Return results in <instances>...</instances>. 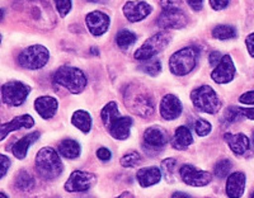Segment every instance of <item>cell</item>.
I'll list each match as a JSON object with an SVG mask.
<instances>
[{"mask_svg":"<svg viewBox=\"0 0 254 198\" xmlns=\"http://www.w3.org/2000/svg\"><path fill=\"white\" fill-rule=\"evenodd\" d=\"M102 122L111 136L116 140H126L130 136L133 120L130 116H122L116 102H110L102 108Z\"/></svg>","mask_w":254,"mask_h":198,"instance_id":"1","label":"cell"},{"mask_svg":"<svg viewBox=\"0 0 254 198\" xmlns=\"http://www.w3.org/2000/svg\"><path fill=\"white\" fill-rule=\"evenodd\" d=\"M36 172L45 181H54L59 178L64 172V164L60 154L52 147H42L37 152L35 160Z\"/></svg>","mask_w":254,"mask_h":198,"instance_id":"2","label":"cell"},{"mask_svg":"<svg viewBox=\"0 0 254 198\" xmlns=\"http://www.w3.org/2000/svg\"><path fill=\"white\" fill-rule=\"evenodd\" d=\"M127 108L142 118H150L154 115V98L144 86L130 85L125 93Z\"/></svg>","mask_w":254,"mask_h":198,"instance_id":"3","label":"cell"},{"mask_svg":"<svg viewBox=\"0 0 254 198\" xmlns=\"http://www.w3.org/2000/svg\"><path fill=\"white\" fill-rule=\"evenodd\" d=\"M54 81L64 86L71 94H80L88 84V79L83 70L70 65H64L59 67L54 75Z\"/></svg>","mask_w":254,"mask_h":198,"instance_id":"4","label":"cell"},{"mask_svg":"<svg viewBox=\"0 0 254 198\" xmlns=\"http://www.w3.org/2000/svg\"><path fill=\"white\" fill-rule=\"evenodd\" d=\"M199 52L197 47L188 46L174 52L169 59V70L176 76H186L193 71L198 61Z\"/></svg>","mask_w":254,"mask_h":198,"instance_id":"5","label":"cell"},{"mask_svg":"<svg viewBox=\"0 0 254 198\" xmlns=\"http://www.w3.org/2000/svg\"><path fill=\"white\" fill-rule=\"evenodd\" d=\"M190 101L198 111L207 115H216L221 109V101L214 88L201 85L190 93Z\"/></svg>","mask_w":254,"mask_h":198,"instance_id":"6","label":"cell"},{"mask_svg":"<svg viewBox=\"0 0 254 198\" xmlns=\"http://www.w3.org/2000/svg\"><path fill=\"white\" fill-rule=\"evenodd\" d=\"M171 40V32H158V33H155V35H153L151 37L147 38V40L142 43L141 47H139V49L136 50L135 54H133V58L139 61L151 60L153 58H155L156 55L160 54V52L164 51V50L167 49V46L169 45Z\"/></svg>","mask_w":254,"mask_h":198,"instance_id":"7","label":"cell"},{"mask_svg":"<svg viewBox=\"0 0 254 198\" xmlns=\"http://www.w3.org/2000/svg\"><path fill=\"white\" fill-rule=\"evenodd\" d=\"M50 60V51L42 45H32L18 55V64L27 70H40Z\"/></svg>","mask_w":254,"mask_h":198,"instance_id":"8","label":"cell"},{"mask_svg":"<svg viewBox=\"0 0 254 198\" xmlns=\"http://www.w3.org/2000/svg\"><path fill=\"white\" fill-rule=\"evenodd\" d=\"M32 88L22 81H8L1 86V99L9 107H19L26 102Z\"/></svg>","mask_w":254,"mask_h":198,"instance_id":"9","label":"cell"},{"mask_svg":"<svg viewBox=\"0 0 254 198\" xmlns=\"http://www.w3.org/2000/svg\"><path fill=\"white\" fill-rule=\"evenodd\" d=\"M168 141H169V136L164 129L159 126H151L145 130L142 146L147 155L156 156L160 150L168 144Z\"/></svg>","mask_w":254,"mask_h":198,"instance_id":"10","label":"cell"},{"mask_svg":"<svg viewBox=\"0 0 254 198\" xmlns=\"http://www.w3.org/2000/svg\"><path fill=\"white\" fill-rule=\"evenodd\" d=\"M95 183H97L95 174L85 170H75L70 174L64 188L69 193H81L89 191Z\"/></svg>","mask_w":254,"mask_h":198,"instance_id":"11","label":"cell"},{"mask_svg":"<svg viewBox=\"0 0 254 198\" xmlns=\"http://www.w3.org/2000/svg\"><path fill=\"white\" fill-rule=\"evenodd\" d=\"M156 23L163 31L167 29H181L188 24V17L182 8L164 9L158 17Z\"/></svg>","mask_w":254,"mask_h":198,"instance_id":"12","label":"cell"},{"mask_svg":"<svg viewBox=\"0 0 254 198\" xmlns=\"http://www.w3.org/2000/svg\"><path fill=\"white\" fill-rule=\"evenodd\" d=\"M179 174L183 183L190 187H205L212 181V174L206 170H201L190 164H185L179 169Z\"/></svg>","mask_w":254,"mask_h":198,"instance_id":"13","label":"cell"},{"mask_svg":"<svg viewBox=\"0 0 254 198\" xmlns=\"http://www.w3.org/2000/svg\"><path fill=\"white\" fill-rule=\"evenodd\" d=\"M122 12H124V15L128 22L137 23V22L145 19L151 14L153 6L146 1H142V0H131V1L125 3Z\"/></svg>","mask_w":254,"mask_h":198,"instance_id":"14","label":"cell"},{"mask_svg":"<svg viewBox=\"0 0 254 198\" xmlns=\"http://www.w3.org/2000/svg\"><path fill=\"white\" fill-rule=\"evenodd\" d=\"M237 69L230 55H224L219 65L211 72V79L216 84H228L234 80Z\"/></svg>","mask_w":254,"mask_h":198,"instance_id":"15","label":"cell"},{"mask_svg":"<svg viewBox=\"0 0 254 198\" xmlns=\"http://www.w3.org/2000/svg\"><path fill=\"white\" fill-rule=\"evenodd\" d=\"M85 24L88 27V31L94 37H101L110 28L111 18L110 15L106 14L104 12L94 10V12H90L87 14V17H85Z\"/></svg>","mask_w":254,"mask_h":198,"instance_id":"16","label":"cell"},{"mask_svg":"<svg viewBox=\"0 0 254 198\" xmlns=\"http://www.w3.org/2000/svg\"><path fill=\"white\" fill-rule=\"evenodd\" d=\"M183 106L179 98L174 94H167L160 102V116L165 121H174L182 115Z\"/></svg>","mask_w":254,"mask_h":198,"instance_id":"17","label":"cell"},{"mask_svg":"<svg viewBox=\"0 0 254 198\" xmlns=\"http://www.w3.org/2000/svg\"><path fill=\"white\" fill-rule=\"evenodd\" d=\"M33 126H35V120L29 115H22L14 117L12 121L1 125V127H0V141L5 140V137L10 132L18 131L20 129H31Z\"/></svg>","mask_w":254,"mask_h":198,"instance_id":"18","label":"cell"},{"mask_svg":"<svg viewBox=\"0 0 254 198\" xmlns=\"http://www.w3.org/2000/svg\"><path fill=\"white\" fill-rule=\"evenodd\" d=\"M247 177L243 172L231 173L226 179V196L229 198H240L246 191Z\"/></svg>","mask_w":254,"mask_h":198,"instance_id":"19","label":"cell"},{"mask_svg":"<svg viewBox=\"0 0 254 198\" xmlns=\"http://www.w3.org/2000/svg\"><path fill=\"white\" fill-rule=\"evenodd\" d=\"M35 109L44 120H50L58 112L59 102L51 95H42L35 101Z\"/></svg>","mask_w":254,"mask_h":198,"instance_id":"20","label":"cell"},{"mask_svg":"<svg viewBox=\"0 0 254 198\" xmlns=\"http://www.w3.org/2000/svg\"><path fill=\"white\" fill-rule=\"evenodd\" d=\"M224 140L235 155H244L251 149V140L247 135L239 133H224Z\"/></svg>","mask_w":254,"mask_h":198,"instance_id":"21","label":"cell"},{"mask_svg":"<svg viewBox=\"0 0 254 198\" xmlns=\"http://www.w3.org/2000/svg\"><path fill=\"white\" fill-rule=\"evenodd\" d=\"M41 137V133L38 131L31 132L28 135L23 136V137L18 140L14 145L12 146V152L13 155L15 156L19 160H23L27 156V152H28V149L31 145H33L38 138Z\"/></svg>","mask_w":254,"mask_h":198,"instance_id":"22","label":"cell"},{"mask_svg":"<svg viewBox=\"0 0 254 198\" xmlns=\"http://www.w3.org/2000/svg\"><path fill=\"white\" fill-rule=\"evenodd\" d=\"M162 170L156 167H147L142 168L139 172L136 173V179L139 182V184L144 188L147 187L155 186L159 182L162 181Z\"/></svg>","mask_w":254,"mask_h":198,"instance_id":"23","label":"cell"},{"mask_svg":"<svg viewBox=\"0 0 254 198\" xmlns=\"http://www.w3.org/2000/svg\"><path fill=\"white\" fill-rule=\"evenodd\" d=\"M173 149L178 150V151H183L187 150L190 145L193 144V136L190 129L186 126H179L177 127L176 132H174L173 137L171 141Z\"/></svg>","mask_w":254,"mask_h":198,"instance_id":"24","label":"cell"},{"mask_svg":"<svg viewBox=\"0 0 254 198\" xmlns=\"http://www.w3.org/2000/svg\"><path fill=\"white\" fill-rule=\"evenodd\" d=\"M71 125L75 126L78 130H80L81 132H84V133H88L92 130V116L87 111H83V109L75 111L71 116Z\"/></svg>","mask_w":254,"mask_h":198,"instance_id":"25","label":"cell"},{"mask_svg":"<svg viewBox=\"0 0 254 198\" xmlns=\"http://www.w3.org/2000/svg\"><path fill=\"white\" fill-rule=\"evenodd\" d=\"M59 154L61 156L66 159H76L79 158L81 151V147L79 145V142H76L75 140H71V138H66V140H63L59 144Z\"/></svg>","mask_w":254,"mask_h":198,"instance_id":"26","label":"cell"},{"mask_svg":"<svg viewBox=\"0 0 254 198\" xmlns=\"http://www.w3.org/2000/svg\"><path fill=\"white\" fill-rule=\"evenodd\" d=\"M15 188L19 191H24V192H28L31 191L33 187H35V178H33V175L31 174L27 170H20L19 173L15 177Z\"/></svg>","mask_w":254,"mask_h":198,"instance_id":"27","label":"cell"},{"mask_svg":"<svg viewBox=\"0 0 254 198\" xmlns=\"http://www.w3.org/2000/svg\"><path fill=\"white\" fill-rule=\"evenodd\" d=\"M238 36L237 28L230 24H219L212 29V37L220 41L233 40Z\"/></svg>","mask_w":254,"mask_h":198,"instance_id":"28","label":"cell"},{"mask_svg":"<svg viewBox=\"0 0 254 198\" xmlns=\"http://www.w3.org/2000/svg\"><path fill=\"white\" fill-rule=\"evenodd\" d=\"M137 40V36L128 29H121L116 36V43L121 50H127L131 47Z\"/></svg>","mask_w":254,"mask_h":198,"instance_id":"29","label":"cell"},{"mask_svg":"<svg viewBox=\"0 0 254 198\" xmlns=\"http://www.w3.org/2000/svg\"><path fill=\"white\" fill-rule=\"evenodd\" d=\"M176 168H177V160L173 158L164 159L160 165V170L164 177L165 181L168 183H174L176 182Z\"/></svg>","mask_w":254,"mask_h":198,"instance_id":"30","label":"cell"},{"mask_svg":"<svg viewBox=\"0 0 254 198\" xmlns=\"http://www.w3.org/2000/svg\"><path fill=\"white\" fill-rule=\"evenodd\" d=\"M139 69L144 71L145 74L150 75V76H158L160 71H162V64H160L159 60L151 59V60L144 61L142 65L139 66Z\"/></svg>","mask_w":254,"mask_h":198,"instance_id":"31","label":"cell"},{"mask_svg":"<svg viewBox=\"0 0 254 198\" xmlns=\"http://www.w3.org/2000/svg\"><path fill=\"white\" fill-rule=\"evenodd\" d=\"M231 167H233V165H231V161L229 160V159H224V160L217 161L214 167V175L219 179L229 177V175H230Z\"/></svg>","mask_w":254,"mask_h":198,"instance_id":"32","label":"cell"},{"mask_svg":"<svg viewBox=\"0 0 254 198\" xmlns=\"http://www.w3.org/2000/svg\"><path fill=\"white\" fill-rule=\"evenodd\" d=\"M141 161V155H140L137 151H131L125 154L124 156L121 158L120 163L124 168H133L136 167L137 164H140Z\"/></svg>","mask_w":254,"mask_h":198,"instance_id":"33","label":"cell"},{"mask_svg":"<svg viewBox=\"0 0 254 198\" xmlns=\"http://www.w3.org/2000/svg\"><path fill=\"white\" fill-rule=\"evenodd\" d=\"M243 117H244V116L240 112V107L230 106L225 109V113H224L222 120L225 121L226 124H233V122H237V121L242 120Z\"/></svg>","mask_w":254,"mask_h":198,"instance_id":"34","label":"cell"},{"mask_svg":"<svg viewBox=\"0 0 254 198\" xmlns=\"http://www.w3.org/2000/svg\"><path fill=\"white\" fill-rule=\"evenodd\" d=\"M194 131L198 136L201 137H205L212 131V126L208 121L203 120V118H199L198 121H196V124H194Z\"/></svg>","mask_w":254,"mask_h":198,"instance_id":"35","label":"cell"},{"mask_svg":"<svg viewBox=\"0 0 254 198\" xmlns=\"http://www.w3.org/2000/svg\"><path fill=\"white\" fill-rule=\"evenodd\" d=\"M58 13L61 18H65L72 8V0H54Z\"/></svg>","mask_w":254,"mask_h":198,"instance_id":"36","label":"cell"},{"mask_svg":"<svg viewBox=\"0 0 254 198\" xmlns=\"http://www.w3.org/2000/svg\"><path fill=\"white\" fill-rule=\"evenodd\" d=\"M183 0H160V6L164 9H179Z\"/></svg>","mask_w":254,"mask_h":198,"instance_id":"37","label":"cell"},{"mask_svg":"<svg viewBox=\"0 0 254 198\" xmlns=\"http://www.w3.org/2000/svg\"><path fill=\"white\" fill-rule=\"evenodd\" d=\"M239 102L246 106H254V90L243 93L239 97Z\"/></svg>","mask_w":254,"mask_h":198,"instance_id":"38","label":"cell"},{"mask_svg":"<svg viewBox=\"0 0 254 198\" xmlns=\"http://www.w3.org/2000/svg\"><path fill=\"white\" fill-rule=\"evenodd\" d=\"M222 58H224V55H222L221 52L219 51L211 52L210 56H208V63H210V65L212 66V67H216V66L220 64V61H221Z\"/></svg>","mask_w":254,"mask_h":198,"instance_id":"39","label":"cell"},{"mask_svg":"<svg viewBox=\"0 0 254 198\" xmlns=\"http://www.w3.org/2000/svg\"><path fill=\"white\" fill-rule=\"evenodd\" d=\"M97 158L102 161H108L112 158V152L107 149V147H99L97 150Z\"/></svg>","mask_w":254,"mask_h":198,"instance_id":"40","label":"cell"},{"mask_svg":"<svg viewBox=\"0 0 254 198\" xmlns=\"http://www.w3.org/2000/svg\"><path fill=\"white\" fill-rule=\"evenodd\" d=\"M0 160H1V175H0V177H1V178H4L6 174V172H8V169L10 168V164L12 163H10V159H9L6 155H4V154H1V155H0Z\"/></svg>","mask_w":254,"mask_h":198,"instance_id":"41","label":"cell"},{"mask_svg":"<svg viewBox=\"0 0 254 198\" xmlns=\"http://www.w3.org/2000/svg\"><path fill=\"white\" fill-rule=\"evenodd\" d=\"M210 5L214 10H222L229 5V0H210Z\"/></svg>","mask_w":254,"mask_h":198,"instance_id":"42","label":"cell"},{"mask_svg":"<svg viewBox=\"0 0 254 198\" xmlns=\"http://www.w3.org/2000/svg\"><path fill=\"white\" fill-rule=\"evenodd\" d=\"M246 46H247V50H248L249 55L254 59V32H252L251 35L247 36Z\"/></svg>","mask_w":254,"mask_h":198,"instance_id":"43","label":"cell"},{"mask_svg":"<svg viewBox=\"0 0 254 198\" xmlns=\"http://www.w3.org/2000/svg\"><path fill=\"white\" fill-rule=\"evenodd\" d=\"M190 9H193L194 12H199L203 8V1L205 0H186Z\"/></svg>","mask_w":254,"mask_h":198,"instance_id":"44","label":"cell"},{"mask_svg":"<svg viewBox=\"0 0 254 198\" xmlns=\"http://www.w3.org/2000/svg\"><path fill=\"white\" fill-rule=\"evenodd\" d=\"M240 112L248 120L254 121V107H251V108H244V107H240Z\"/></svg>","mask_w":254,"mask_h":198,"instance_id":"45","label":"cell"},{"mask_svg":"<svg viewBox=\"0 0 254 198\" xmlns=\"http://www.w3.org/2000/svg\"><path fill=\"white\" fill-rule=\"evenodd\" d=\"M171 198H193V197L188 195V193L179 192V191H177V192H174L173 195H172Z\"/></svg>","mask_w":254,"mask_h":198,"instance_id":"46","label":"cell"},{"mask_svg":"<svg viewBox=\"0 0 254 198\" xmlns=\"http://www.w3.org/2000/svg\"><path fill=\"white\" fill-rule=\"evenodd\" d=\"M115 198H135V196H133L131 192H128V191H126V192H122L121 195L117 196V197Z\"/></svg>","mask_w":254,"mask_h":198,"instance_id":"47","label":"cell"},{"mask_svg":"<svg viewBox=\"0 0 254 198\" xmlns=\"http://www.w3.org/2000/svg\"><path fill=\"white\" fill-rule=\"evenodd\" d=\"M87 1H89V3H101L102 0H87Z\"/></svg>","mask_w":254,"mask_h":198,"instance_id":"48","label":"cell"},{"mask_svg":"<svg viewBox=\"0 0 254 198\" xmlns=\"http://www.w3.org/2000/svg\"><path fill=\"white\" fill-rule=\"evenodd\" d=\"M0 198H8V197H6V195H5V193H4V192H1V193H0Z\"/></svg>","mask_w":254,"mask_h":198,"instance_id":"49","label":"cell"},{"mask_svg":"<svg viewBox=\"0 0 254 198\" xmlns=\"http://www.w3.org/2000/svg\"><path fill=\"white\" fill-rule=\"evenodd\" d=\"M90 52H94V55H98V51L95 49H90Z\"/></svg>","mask_w":254,"mask_h":198,"instance_id":"50","label":"cell"},{"mask_svg":"<svg viewBox=\"0 0 254 198\" xmlns=\"http://www.w3.org/2000/svg\"><path fill=\"white\" fill-rule=\"evenodd\" d=\"M252 141H253V147H254V132H253V138H252Z\"/></svg>","mask_w":254,"mask_h":198,"instance_id":"51","label":"cell"},{"mask_svg":"<svg viewBox=\"0 0 254 198\" xmlns=\"http://www.w3.org/2000/svg\"><path fill=\"white\" fill-rule=\"evenodd\" d=\"M249 198H254V192L252 193V195H251V197H249Z\"/></svg>","mask_w":254,"mask_h":198,"instance_id":"52","label":"cell"}]
</instances>
